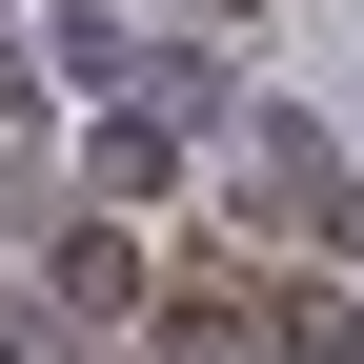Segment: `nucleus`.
I'll list each match as a JSON object with an SVG mask.
<instances>
[{
  "instance_id": "obj_1",
  "label": "nucleus",
  "mask_w": 364,
  "mask_h": 364,
  "mask_svg": "<svg viewBox=\"0 0 364 364\" xmlns=\"http://www.w3.org/2000/svg\"><path fill=\"white\" fill-rule=\"evenodd\" d=\"M0 364H61V344H41V324H0Z\"/></svg>"
}]
</instances>
